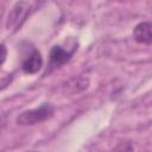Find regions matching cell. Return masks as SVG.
<instances>
[{"instance_id": "cell-1", "label": "cell", "mask_w": 152, "mask_h": 152, "mask_svg": "<svg viewBox=\"0 0 152 152\" xmlns=\"http://www.w3.org/2000/svg\"><path fill=\"white\" fill-rule=\"evenodd\" d=\"M55 108L51 103H43L38 108L28 109L20 113L17 118V124L21 126H31L45 121L53 115Z\"/></svg>"}, {"instance_id": "cell-4", "label": "cell", "mask_w": 152, "mask_h": 152, "mask_svg": "<svg viewBox=\"0 0 152 152\" xmlns=\"http://www.w3.org/2000/svg\"><path fill=\"white\" fill-rule=\"evenodd\" d=\"M72 56V51H68L59 45H55L49 55V71L62 66Z\"/></svg>"}, {"instance_id": "cell-3", "label": "cell", "mask_w": 152, "mask_h": 152, "mask_svg": "<svg viewBox=\"0 0 152 152\" xmlns=\"http://www.w3.org/2000/svg\"><path fill=\"white\" fill-rule=\"evenodd\" d=\"M42 66H43V57L37 49L32 48L31 51L23 57L21 69L26 74H36L42 69Z\"/></svg>"}, {"instance_id": "cell-2", "label": "cell", "mask_w": 152, "mask_h": 152, "mask_svg": "<svg viewBox=\"0 0 152 152\" xmlns=\"http://www.w3.org/2000/svg\"><path fill=\"white\" fill-rule=\"evenodd\" d=\"M30 8V2L27 0H19L15 2V5L12 7V10L8 13L6 27L8 30H15L18 28L27 17Z\"/></svg>"}, {"instance_id": "cell-5", "label": "cell", "mask_w": 152, "mask_h": 152, "mask_svg": "<svg viewBox=\"0 0 152 152\" xmlns=\"http://www.w3.org/2000/svg\"><path fill=\"white\" fill-rule=\"evenodd\" d=\"M133 37L135 42L141 44H151L152 36H151V24L148 21L139 23L133 30Z\"/></svg>"}, {"instance_id": "cell-6", "label": "cell", "mask_w": 152, "mask_h": 152, "mask_svg": "<svg viewBox=\"0 0 152 152\" xmlns=\"http://www.w3.org/2000/svg\"><path fill=\"white\" fill-rule=\"evenodd\" d=\"M6 56H7V49L4 44H0V66L6 61Z\"/></svg>"}]
</instances>
